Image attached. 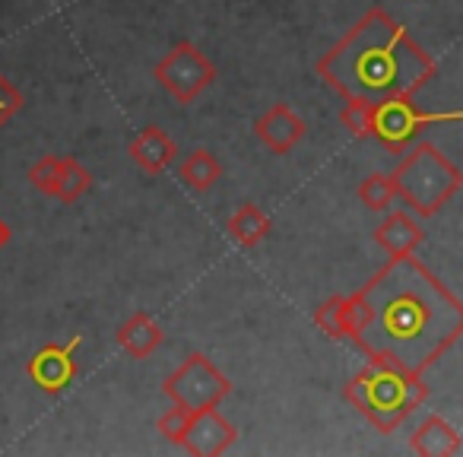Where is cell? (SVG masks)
Wrapping results in <instances>:
<instances>
[{
	"instance_id": "obj_1",
	"label": "cell",
	"mask_w": 463,
	"mask_h": 457,
	"mask_svg": "<svg viewBox=\"0 0 463 457\" xmlns=\"http://www.w3.org/2000/svg\"><path fill=\"white\" fill-rule=\"evenodd\" d=\"M349 299V340L368 359L425 375L463 337V302L416 258L387 264Z\"/></svg>"
},
{
	"instance_id": "obj_2",
	"label": "cell",
	"mask_w": 463,
	"mask_h": 457,
	"mask_svg": "<svg viewBox=\"0 0 463 457\" xmlns=\"http://www.w3.org/2000/svg\"><path fill=\"white\" fill-rule=\"evenodd\" d=\"M317 77L343 99L374 105L416 96L438 77V64L387 10L372 7L317 61Z\"/></svg>"
},
{
	"instance_id": "obj_3",
	"label": "cell",
	"mask_w": 463,
	"mask_h": 457,
	"mask_svg": "<svg viewBox=\"0 0 463 457\" xmlns=\"http://www.w3.org/2000/svg\"><path fill=\"white\" fill-rule=\"evenodd\" d=\"M343 397L374 429L391 435V432H397L406 423L410 413H416L429 400V387H425L422 375L403 372V368L391 366V362L368 359V366L349 378Z\"/></svg>"
},
{
	"instance_id": "obj_4",
	"label": "cell",
	"mask_w": 463,
	"mask_h": 457,
	"mask_svg": "<svg viewBox=\"0 0 463 457\" xmlns=\"http://www.w3.org/2000/svg\"><path fill=\"white\" fill-rule=\"evenodd\" d=\"M393 191L410 206L412 216H435L448 200L463 187V172L435 147V143H416L410 156L400 159L393 168Z\"/></svg>"
},
{
	"instance_id": "obj_5",
	"label": "cell",
	"mask_w": 463,
	"mask_h": 457,
	"mask_svg": "<svg viewBox=\"0 0 463 457\" xmlns=\"http://www.w3.org/2000/svg\"><path fill=\"white\" fill-rule=\"evenodd\" d=\"M162 391L175 406L187 413H200L219 406L232 394V381L216 368V362L206 359L203 353H191L165 381Z\"/></svg>"
},
{
	"instance_id": "obj_6",
	"label": "cell",
	"mask_w": 463,
	"mask_h": 457,
	"mask_svg": "<svg viewBox=\"0 0 463 457\" xmlns=\"http://www.w3.org/2000/svg\"><path fill=\"white\" fill-rule=\"evenodd\" d=\"M444 121H463V111H422L412 96H397L374 102V130L372 137L387 149V153L400 156L410 149V143L419 137V130L429 124Z\"/></svg>"
},
{
	"instance_id": "obj_7",
	"label": "cell",
	"mask_w": 463,
	"mask_h": 457,
	"mask_svg": "<svg viewBox=\"0 0 463 457\" xmlns=\"http://www.w3.org/2000/svg\"><path fill=\"white\" fill-rule=\"evenodd\" d=\"M156 83L181 105H191L216 83V64L194 42H178L153 71Z\"/></svg>"
},
{
	"instance_id": "obj_8",
	"label": "cell",
	"mask_w": 463,
	"mask_h": 457,
	"mask_svg": "<svg viewBox=\"0 0 463 457\" xmlns=\"http://www.w3.org/2000/svg\"><path fill=\"white\" fill-rule=\"evenodd\" d=\"M83 347V337L73 334L67 343H45L33 359L26 362V375L45 394H61L77 378V349Z\"/></svg>"
},
{
	"instance_id": "obj_9",
	"label": "cell",
	"mask_w": 463,
	"mask_h": 457,
	"mask_svg": "<svg viewBox=\"0 0 463 457\" xmlns=\"http://www.w3.org/2000/svg\"><path fill=\"white\" fill-rule=\"evenodd\" d=\"M235 438H239V429L216 406H210V410L191 413V425H187L184 438H181V448L197 457H216L225 454L235 444Z\"/></svg>"
},
{
	"instance_id": "obj_10",
	"label": "cell",
	"mask_w": 463,
	"mask_h": 457,
	"mask_svg": "<svg viewBox=\"0 0 463 457\" xmlns=\"http://www.w3.org/2000/svg\"><path fill=\"white\" fill-rule=\"evenodd\" d=\"M305 130H308L305 128V121L296 115V109L286 105V102H277L273 109H267L264 115L254 121V134H258V140L277 156L292 153V149L302 143Z\"/></svg>"
},
{
	"instance_id": "obj_11",
	"label": "cell",
	"mask_w": 463,
	"mask_h": 457,
	"mask_svg": "<svg viewBox=\"0 0 463 457\" xmlns=\"http://www.w3.org/2000/svg\"><path fill=\"white\" fill-rule=\"evenodd\" d=\"M374 242L387 258H403V254H416V248L425 242V229L406 210H393L374 229Z\"/></svg>"
},
{
	"instance_id": "obj_12",
	"label": "cell",
	"mask_w": 463,
	"mask_h": 457,
	"mask_svg": "<svg viewBox=\"0 0 463 457\" xmlns=\"http://www.w3.org/2000/svg\"><path fill=\"white\" fill-rule=\"evenodd\" d=\"M128 156L143 168V172L162 175L175 162V156H178V147H175V140L162 128H143L140 134L130 140Z\"/></svg>"
},
{
	"instance_id": "obj_13",
	"label": "cell",
	"mask_w": 463,
	"mask_h": 457,
	"mask_svg": "<svg viewBox=\"0 0 463 457\" xmlns=\"http://www.w3.org/2000/svg\"><path fill=\"white\" fill-rule=\"evenodd\" d=\"M162 340H165V334H162V328L146 311H134V315L118 328V347H121L130 359H149V356L162 347Z\"/></svg>"
},
{
	"instance_id": "obj_14",
	"label": "cell",
	"mask_w": 463,
	"mask_h": 457,
	"mask_svg": "<svg viewBox=\"0 0 463 457\" xmlns=\"http://www.w3.org/2000/svg\"><path fill=\"white\" fill-rule=\"evenodd\" d=\"M410 442H412V451L422 457H450L463 448L457 429L444 416H438V413H431V416L422 419V425L412 432Z\"/></svg>"
},
{
	"instance_id": "obj_15",
	"label": "cell",
	"mask_w": 463,
	"mask_h": 457,
	"mask_svg": "<svg viewBox=\"0 0 463 457\" xmlns=\"http://www.w3.org/2000/svg\"><path fill=\"white\" fill-rule=\"evenodd\" d=\"M225 229H229L232 242H239L241 248H258L260 242L270 235V216H267L260 206L254 204H241L239 210L232 213L229 223H225Z\"/></svg>"
},
{
	"instance_id": "obj_16",
	"label": "cell",
	"mask_w": 463,
	"mask_h": 457,
	"mask_svg": "<svg viewBox=\"0 0 463 457\" xmlns=\"http://www.w3.org/2000/svg\"><path fill=\"white\" fill-rule=\"evenodd\" d=\"M222 178V166H219V159L210 153V149H194V153L184 156V162H181V181H184L191 191H210V187H216V181Z\"/></svg>"
},
{
	"instance_id": "obj_17",
	"label": "cell",
	"mask_w": 463,
	"mask_h": 457,
	"mask_svg": "<svg viewBox=\"0 0 463 457\" xmlns=\"http://www.w3.org/2000/svg\"><path fill=\"white\" fill-rule=\"evenodd\" d=\"M92 187V172L77 159V156H61V175H58V194L61 204H73Z\"/></svg>"
},
{
	"instance_id": "obj_18",
	"label": "cell",
	"mask_w": 463,
	"mask_h": 457,
	"mask_svg": "<svg viewBox=\"0 0 463 457\" xmlns=\"http://www.w3.org/2000/svg\"><path fill=\"white\" fill-rule=\"evenodd\" d=\"M315 324L330 340H346L349 337V299L330 296L315 309Z\"/></svg>"
},
{
	"instance_id": "obj_19",
	"label": "cell",
	"mask_w": 463,
	"mask_h": 457,
	"mask_svg": "<svg viewBox=\"0 0 463 457\" xmlns=\"http://www.w3.org/2000/svg\"><path fill=\"white\" fill-rule=\"evenodd\" d=\"M393 197H397V191H393V178H391V175L374 172V175H368V178L359 185L362 206H365V210H372V213L387 210V206L393 204Z\"/></svg>"
},
{
	"instance_id": "obj_20",
	"label": "cell",
	"mask_w": 463,
	"mask_h": 457,
	"mask_svg": "<svg viewBox=\"0 0 463 457\" xmlns=\"http://www.w3.org/2000/svg\"><path fill=\"white\" fill-rule=\"evenodd\" d=\"M340 121L355 140H368L374 130V105L372 102H355V99H346L340 111Z\"/></svg>"
},
{
	"instance_id": "obj_21",
	"label": "cell",
	"mask_w": 463,
	"mask_h": 457,
	"mask_svg": "<svg viewBox=\"0 0 463 457\" xmlns=\"http://www.w3.org/2000/svg\"><path fill=\"white\" fill-rule=\"evenodd\" d=\"M58 175H61V156H42L29 168V185L45 194V197H54L58 194Z\"/></svg>"
},
{
	"instance_id": "obj_22",
	"label": "cell",
	"mask_w": 463,
	"mask_h": 457,
	"mask_svg": "<svg viewBox=\"0 0 463 457\" xmlns=\"http://www.w3.org/2000/svg\"><path fill=\"white\" fill-rule=\"evenodd\" d=\"M159 435H165L172 444H181V438H184L187 425H191V413L181 410V406H172L168 413H162L159 416Z\"/></svg>"
},
{
	"instance_id": "obj_23",
	"label": "cell",
	"mask_w": 463,
	"mask_h": 457,
	"mask_svg": "<svg viewBox=\"0 0 463 457\" xmlns=\"http://www.w3.org/2000/svg\"><path fill=\"white\" fill-rule=\"evenodd\" d=\"M20 109H23V92L0 73V128L7 121H14L20 115Z\"/></svg>"
},
{
	"instance_id": "obj_24",
	"label": "cell",
	"mask_w": 463,
	"mask_h": 457,
	"mask_svg": "<svg viewBox=\"0 0 463 457\" xmlns=\"http://www.w3.org/2000/svg\"><path fill=\"white\" fill-rule=\"evenodd\" d=\"M10 239H14V229H10V225H7V223H4V219H0V248L7 245V242H10Z\"/></svg>"
}]
</instances>
